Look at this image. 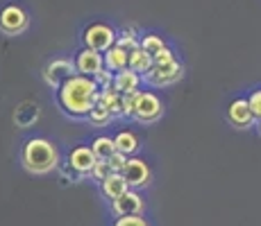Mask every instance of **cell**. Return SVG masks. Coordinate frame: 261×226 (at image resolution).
<instances>
[{
	"label": "cell",
	"mask_w": 261,
	"mask_h": 226,
	"mask_svg": "<svg viewBox=\"0 0 261 226\" xmlns=\"http://www.w3.org/2000/svg\"><path fill=\"white\" fill-rule=\"evenodd\" d=\"M112 174H114L112 165H109L107 160H98V163H95V168L91 170V174H89V177H91L93 181H98V183H102V181L107 179V177H112Z\"/></svg>",
	"instance_id": "obj_23"
},
{
	"label": "cell",
	"mask_w": 261,
	"mask_h": 226,
	"mask_svg": "<svg viewBox=\"0 0 261 226\" xmlns=\"http://www.w3.org/2000/svg\"><path fill=\"white\" fill-rule=\"evenodd\" d=\"M112 111H109L105 104H95V107L91 109V113H89V122L95 124V127H102V124H107V122H112Z\"/></svg>",
	"instance_id": "obj_22"
},
{
	"label": "cell",
	"mask_w": 261,
	"mask_h": 226,
	"mask_svg": "<svg viewBox=\"0 0 261 226\" xmlns=\"http://www.w3.org/2000/svg\"><path fill=\"white\" fill-rule=\"evenodd\" d=\"M112 226H150L143 215H127V217H116Z\"/></svg>",
	"instance_id": "obj_24"
},
{
	"label": "cell",
	"mask_w": 261,
	"mask_h": 226,
	"mask_svg": "<svg viewBox=\"0 0 261 226\" xmlns=\"http://www.w3.org/2000/svg\"><path fill=\"white\" fill-rule=\"evenodd\" d=\"M154 63H157V66H162V63H170V61H175V52L170 48H164L162 52L159 54H154Z\"/></svg>",
	"instance_id": "obj_29"
},
{
	"label": "cell",
	"mask_w": 261,
	"mask_h": 226,
	"mask_svg": "<svg viewBox=\"0 0 261 226\" xmlns=\"http://www.w3.org/2000/svg\"><path fill=\"white\" fill-rule=\"evenodd\" d=\"M134 102H137V93L123 95V118H134Z\"/></svg>",
	"instance_id": "obj_28"
},
{
	"label": "cell",
	"mask_w": 261,
	"mask_h": 226,
	"mask_svg": "<svg viewBox=\"0 0 261 226\" xmlns=\"http://www.w3.org/2000/svg\"><path fill=\"white\" fill-rule=\"evenodd\" d=\"M100 86L93 77L75 75L57 88V104L71 118H89L91 109L98 104Z\"/></svg>",
	"instance_id": "obj_1"
},
{
	"label": "cell",
	"mask_w": 261,
	"mask_h": 226,
	"mask_svg": "<svg viewBox=\"0 0 261 226\" xmlns=\"http://www.w3.org/2000/svg\"><path fill=\"white\" fill-rule=\"evenodd\" d=\"M127 160H129V156H125L123 152H116V154H112V156L107 158V163L112 165L114 172L123 174V170H125V165H127Z\"/></svg>",
	"instance_id": "obj_25"
},
{
	"label": "cell",
	"mask_w": 261,
	"mask_h": 226,
	"mask_svg": "<svg viewBox=\"0 0 261 226\" xmlns=\"http://www.w3.org/2000/svg\"><path fill=\"white\" fill-rule=\"evenodd\" d=\"M143 77L139 73H134L132 68H125L116 73L114 77V88L118 90L120 95H129V93H139V86H141Z\"/></svg>",
	"instance_id": "obj_13"
},
{
	"label": "cell",
	"mask_w": 261,
	"mask_h": 226,
	"mask_svg": "<svg viewBox=\"0 0 261 226\" xmlns=\"http://www.w3.org/2000/svg\"><path fill=\"white\" fill-rule=\"evenodd\" d=\"M77 75V68H75V59L68 57H55L43 66V79H46L48 86H53L57 90L66 79H71Z\"/></svg>",
	"instance_id": "obj_4"
},
{
	"label": "cell",
	"mask_w": 261,
	"mask_h": 226,
	"mask_svg": "<svg viewBox=\"0 0 261 226\" xmlns=\"http://www.w3.org/2000/svg\"><path fill=\"white\" fill-rule=\"evenodd\" d=\"M248 104H250V109H252L254 118L261 120V88L259 90H252V95L248 98Z\"/></svg>",
	"instance_id": "obj_27"
},
{
	"label": "cell",
	"mask_w": 261,
	"mask_h": 226,
	"mask_svg": "<svg viewBox=\"0 0 261 226\" xmlns=\"http://www.w3.org/2000/svg\"><path fill=\"white\" fill-rule=\"evenodd\" d=\"M114 77H116V73H112V70L102 68L93 79H95V84H98L100 88H109V86H114Z\"/></svg>",
	"instance_id": "obj_26"
},
{
	"label": "cell",
	"mask_w": 261,
	"mask_h": 226,
	"mask_svg": "<svg viewBox=\"0 0 261 226\" xmlns=\"http://www.w3.org/2000/svg\"><path fill=\"white\" fill-rule=\"evenodd\" d=\"M182 75H184V66L177 61V59L170 61V63H162V66L154 63V66L143 75V84H148V86H157V88L170 86V84L179 82Z\"/></svg>",
	"instance_id": "obj_5"
},
{
	"label": "cell",
	"mask_w": 261,
	"mask_h": 226,
	"mask_svg": "<svg viewBox=\"0 0 261 226\" xmlns=\"http://www.w3.org/2000/svg\"><path fill=\"white\" fill-rule=\"evenodd\" d=\"M21 165L32 174H50L53 170L59 168V152L57 145L48 138L34 136L28 138L21 149Z\"/></svg>",
	"instance_id": "obj_2"
},
{
	"label": "cell",
	"mask_w": 261,
	"mask_h": 226,
	"mask_svg": "<svg viewBox=\"0 0 261 226\" xmlns=\"http://www.w3.org/2000/svg\"><path fill=\"white\" fill-rule=\"evenodd\" d=\"M141 48L154 57V54H159L164 48H168V45L164 41V37H159V34H145V37H141Z\"/></svg>",
	"instance_id": "obj_21"
},
{
	"label": "cell",
	"mask_w": 261,
	"mask_h": 226,
	"mask_svg": "<svg viewBox=\"0 0 261 226\" xmlns=\"http://www.w3.org/2000/svg\"><path fill=\"white\" fill-rule=\"evenodd\" d=\"M105 68L112 70V73H120V70L129 68V50L120 48L118 43L114 48H109L105 52Z\"/></svg>",
	"instance_id": "obj_14"
},
{
	"label": "cell",
	"mask_w": 261,
	"mask_h": 226,
	"mask_svg": "<svg viewBox=\"0 0 261 226\" xmlns=\"http://www.w3.org/2000/svg\"><path fill=\"white\" fill-rule=\"evenodd\" d=\"M154 66V59H152V54H148L143 48H137V50H132L129 52V68L134 70V73H139L143 77L145 73H148L150 68Z\"/></svg>",
	"instance_id": "obj_16"
},
{
	"label": "cell",
	"mask_w": 261,
	"mask_h": 226,
	"mask_svg": "<svg viewBox=\"0 0 261 226\" xmlns=\"http://www.w3.org/2000/svg\"><path fill=\"white\" fill-rule=\"evenodd\" d=\"M227 120H229V124L237 129H250L252 124H257V118H254L248 100H243V98L234 100V102L227 107Z\"/></svg>",
	"instance_id": "obj_12"
},
{
	"label": "cell",
	"mask_w": 261,
	"mask_h": 226,
	"mask_svg": "<svg viewBox=\"0 0 261 226\" xmlns=\"http://www.w3.org/2000/svg\"><path fill=\"white\" fill-rule=\"evenodd\" d=\"M14 120H16V124L21 129H28L30 124H34L39 120V107L32 102H23L14 113Z\"/></svg>",
	"instance_id": "obj_17"
},
{
	"label": "cell",
	"mask_w": 261,
	"mask_h": 226,
	"mask_svg": "<svg viewBox=\"0 0 261 226\" xmlns=\"http://www.w3.org/2000/svg\"><path fill=\"white\" fill-rule=\"evenodd\" d=\"M145 202L137 190H127L123 197L112 202V215L114 217H127V215H143Z\"/></svg>",
	"instance_id": "obj_11"
},
{
	"label": "cell",
	"mask_w": 261,
	"mask_h": 226,
	"mask_svg": "<svg viewBox=\"0 0 261 226\" xmlns=\"http://www.w3.org/2000/svg\"><path fill=\"white\" fill-rule=\"evenodd\" d=\"M120 48H125V50H137V48H141V39H139V34H137V29L132 27V25H127V27H123L118 32V41H116Z\"/></svg>",
	"instance_id": "obj_20"
},
{
	"label": "cell",
	"mask_w": 261,
	"mask_h": 226,
	"mask_svg": "<svg viewBox=\"0 0 261 226\" xmlns=\"http://www.w3.org/2000/svg\"><path fill=\"white\" fill-rule=\"evenodd\" d=\"M257 132H259V136H261V120H257Z\"/></svg>",
	"instance_id": "obj_30"
},
{
	"label": "cell",
	"mask_w": 261,
	"mask_h": 226,
	"mask_svg": "<svg viewBox=\"0 0 261 226\" xmlns=\"http://www.w3.org/2000/svg\"><path fill=\"white\" fill-rule=\"evenodd\" d=\"M114 143H116V152H123L125 156H132L139 149V138L134 132H120L114 136Z\"/></svg>",
	"instance_id": "obj_19"
},
{
	"label": "cell",
	"mask_w": 261,
	"mask_h": 226,
	"mask_svg": "<svg viewBox=\"0 0 261 226\" xmlns=\"http://www.w3.org/2000/svg\"><path fill=\"white\" fill-rule=\"evenodd\" d=\"M75 68H77V75L95 77V75L105 68V54L98 52V50H91V48H82L75 54Z\"/></svg>",
	"instance_id": "obj_10"
},
{
	"label": "cell",
	"mask_w": 261,
	"mask_h": 226,
	"mask_svg": "<svg viewBox=\"0 0 261 226\" xmlns=\"http://www.w3.org/2000/svg\"><path fill=\"white\" fill-rule=\"evenodd\" d=\"M89 147L93 149L98 160H107L112 154H116V143H114V138H109V136H98V138H93Z\"/></svg>",
	"instance_id": "obj_18"
},
{
	"label": "cell",
	"mask_w": 261,
	"mask_h": 226,
	"mask_svg": "<svg viewBox=\"0 0 261 226\" xmlns=\"http://www.w3.org/2000/svg\"><path fill=\"white\" fill-rule=\"evenodd\" d=\"M100 190H102V195L107 199H118V197H123L125 192H127V190H132L127 185V181H125V177L123 174H118V172H114L112 177H107L102 181V183H100Z\"/></svg>",
	"instance_id": "obj_15"
},
{
	"label": "cell",
	"mask_w": 261,
	"mask_h": 226,
	"mask_svg": "<svg viewBox=\"0 0 261 226\" xmlns=\"http://www.w3.org/2000/svg\"><path fill=\"white\" fill-rule=\"evenodd\" d=\"M30 25L28 12L18 5H7V7L0 9V32L9 34V37H16V34H23Z\"/></svg>",
	"instance_id": "obj_7"
},
{
	"label": "cell",
	"mask_w": 261,
	"mask_h": 226,
	"mask_svg": "<svg viewBox=\"0 0 261 226\" xmlns=\"http://www.w3.org/2000/svg\"><path fill=\"white\" fill-rule=\"evenodd\" d=\"M164 113V104L150 90H139L137 93V102H134V120L143 124H150L154 120H159Z\"/></svg>",
	"instance_id": "obj_6"
},
{
	"label": "cell",
	"mask_w": 261,
	"mask_h": 226,
	"mask_svg": "<svg viewBox=\"0 0 261 226\" xmlns=\"http://www.w3.org/2000/svg\"><path fill=\"white\" fill-rule=\"evenodd\" d=\"M123 177L132 190L145 188V185H150V181H152V170H150V165L145 163L143 158L129 156L127 165H125V170H123Z\"/></svg>",
	"instance_id": "obj_8"
},
{
	"label": "cell",
	"mask_w": 261,
	"mask_h": 226,
	"mask_svg": "<svg viewBox=\"0 0 261 226\" xmlns=\"http://www.w3.org/2000/svg\"><path fill=\"white\" fill-rule=\"evenodd\" d=\"M84 39V48L98 50V52H107L109 48H114L118 41V32L107 23H91L82 34Z\"/></svg>",
	"instance_id": "obj_3"
},
{
	"label": "cell",
	"mask_w": 261,
	"mask_h": 226,
	"mask_svg": "<svg viewBox=\"0 0 261 226\" xmlns=\"http://www.w3.org/2000/svg\"><path fill=\"white\" fill-rule=\"evenodd\" d=\"M95 163H98V158H95L93 149L87 147V145H77V147H73L71 154H68V163L66 165H68V170H71L73 174L84 177V174H91Z\"/></svg>",
	"instance_id": "obj_9"
}]
</instances>
